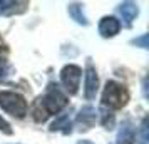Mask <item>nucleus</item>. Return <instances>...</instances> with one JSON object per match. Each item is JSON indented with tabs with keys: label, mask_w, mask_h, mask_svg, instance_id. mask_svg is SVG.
Returning a JSON list of instances; mask_svg holds the SVG:
<instances>
[{
	"label": "nucleus",
	"mask_w": 149,
	"mask_h": 144,
	"mask_svg": "<svg viewBox=\"0 0 149 144\" xmlns=\"http://www.w3.org/2000/svg\"><path fill=\"white\" fill-rule=\"evenodd\" d=\"M129 101V92L127 89L119 82H114V81H109L104 87V92H102V104L104 107H111V109H121L124 107Z\"/></svg>",
	"instance_id": "1"
},
{
	"label": "nucleus",
	"mask_w": 149,
	"mask_h": 144,
	"mask_svg": "<svg viewBox=\"0 0 149 144\" xmlns=\"http://www.w3.org/2000/svg\"><path fill=\"white\" fill-rule=\"evenodd\" d=\"M37 104L40 106V109L44 111L47 116H50V114L61 112V109L67 104V97H65V94L59 89L57 84H50L47 94L44 97H40V99H37Z\"/></svg>",
	"instance_id": "2"
},
{
	"label": "nucleus",
	"mask_w": 149,
	"mask_h": 144,
	"mask_svg": "<svg viewBox=\"0 0 149 144\" xmlns=\"http://www.w3.org/2000/svg\"><path fill=\"white\" fill-rule=\"evenodd\" d=\"M0 107L17 119H22L27 114L25 99L20 94H15V92H0Z\"/></svg>",
	"instance_id": "3"
},
{
	"label": "nucleus",
	"mask_w": 149,
	"mask_h": 144,
	"mask_svg": "<svg viewBox=\"0 0 149 144\" xmlns=\"http://www.w3.org/2000/svg\"><path fill=\"white\" fill-rule=\"evenodd\" d=\"M82 70L79 65H74V64H69L62 69L61 72V81L62 84L65 86L69 94H75L77 92V87H79V81H81Z\"/></svg>",
	"instance_id": "4"
},
{
	"label": "nucleus",
	"mask_w": 149,
	"mask_h": 144,
	"mask_svg": "<svg viewBox=\"0 0 149 144\" xmlns=\"http://www.w3.org/2000/svg\"><path fill=\"white\" fill-rule=\"evenodd\" d=\"M99 89V77H97V72L92 65H89L87 70H86V99H94L95 92Z\"/></svg>",
	"instance_id": "5"
},
{
	"label": "nucleus",
	"mask_w": 149,
	"mask_h": 144,
	"mask_svg": "<svg viewBox=\"0 0 149 144\" xmlns=\"http://www.w3.org/2000/svg\"><path fill=\"white\" fill-rule=\"evenodd\" d=\"M121 30V24L116 17H104L101 22H99V34L102 37H114L117 32Z\"/></svg>",
	"instance_id": "6"
},
{
	"label": "nucleus",
	"mask_w": 149,
	"mask_h": 144,
	"mask_svg": "<svg viewBox=\"0 0 149 144\" xmlns=\"http://www.w3.org/2000/svg\"><path fill=\"white\" fill-rule=\"evenodd\" d=\"M95 109L94 107H82L81 112L77 114V124L81 126V129H89V127H92L95 122Z\"/></svg>",
	"instance_id": "7"
},
{
	"label": "nucleus",
	"mask_w": 149,
	"mask_h": 144,
	"mask_svg": "<svg viewBox=\"0 0 149 144\" xmlns=\"http://www.w3.org/2000/svg\"><path fill=\"white\" fill-rule=\"evenodd\" d=\"M116 144H134V127L129 121H124L121 129L117 132V143Z\"/></svg>",
	"instance_id": "8"
},
{
	"label": "nucleus",
	"mask_w": 149,
	"mask_h": 144,
	"mask_svg": "<svg viewBox=\"0 0 149 144\" xmlns=\"http://www.w3.org/2000/svg\"><path fill=\"white\" fill-rule=\"evenodd\" d=\"M119 14H121L122 20L126 22V24H131V22L137 17L139 8H137V5L132 3V2H124V3L119 5Z\"/></svg>",
	"instance_id": "9"
},
{
	"label": "nucleus",
	"mask_w": 149,
	"mask_h": 144,
	"mask_svg": "<svg viewBox=\"0 0 149 144\" xmlns=\"http://www.w3.org/2000/svg\"><path fill=\"white\" fill-rule=\"evenodd\" d=\"M70 117L67 114H62V116L55 117V121L50 124V131H62L64 134H69L70 132Z\"/></svg>",
	"instance_id": "10"
},
{
	"label": "nucleus",
	"mask_w": 149,
	"mask_h": 144,
	"mask_svg": "<svg viewBox=\"0 0 149 144\" xmlns=\"http://www.w3.org/2000/svg\"><path fill=\"white\" fill-rule=\"evenodd\" d=\"M69 15H70L77 24L87 25V19H86V15L82 12V7L79 3H70V5H69Z\"/></svg>",
	"instance_id": "11"
},
{
	"label": "nucleus",
	"mask_w": 149,
	"mask_h": 144,
	"mask_svg": "<svg viewBox=\"0 0 149 144\" xmlns=\"http://www.w3.org/2000/svg\"><path fill=\"white\" fill-rule=\"evenodd\" d=\"M99 117H101V124L107 129H112L114 126V114L107 109V107H101L99 109Z\"/></svg>",
	"instance_id": "12"
},
{
	"label": "nucleus",
	"mask_w": 149,
	"mask_h": 144,
	"mask_svg": "<svg viewBox=\"0 0 149 144\" xmlns=\"http://www.w3.org/2000/svg\"><path fill=\"white\" fill-rule=\"evenodd\" d=\"M17 5H20V2H0V15L14 14Z\"/></svg>",
	"instance_id": "13"
},
{
	"label": "nucleus",
	"mask_w": 149,
	"mask_h": 144,
	"mask_svg": "<svg viewBox=\"0 0 149 144\" xmlns=\"http://www.w3.org/2000/svg\"><path fill=\"white\" fill-rule=\"evenodd\" d=\"M5 49V47H3ZM3 49L0 47V81L3 79V77L7 76V70H8V64H7V54L2 55V50Z\"/></svg>",
	"instance_id": "14"
},
{
	"label": "nucleus",
	"mask_w": 149,
	"mask_h": 144,
	"mask_svg": "<svg viewBox=\"0 0 149 144\" xmlns=\"http://www.w3.org/2000/svg\"><path fill=\"white\" fill-rule=\"evenodd\" d=\"M148 117L142 121V124H141V143L142 144H146L149 141V134H148Z\"/></svg>",
	"instance_id": "15"
},
{
	"label": "nucleus",
	"mask_w": 149,
	"mask_h": 144,
	"mask_svg": "<svg viewBox=\"0 0 149 144\" xmlns=\"http://www.w3.org/2000/svg\"><path fill=\"white\" fill-rule=\"evenodd\" d=\"M0 131H2V132H5V134H8V136L12 134V129H10L8 122H7V121H5L2 116H0Z\"/></svg>",
	"instance_id": "16"
},
{
	"label": "nucleus",
	"mask_w": 149,
	"mask_h": 144,
	"mask_svg": "<svg viewBox=\"0 0 149 144\" xmlns=\"http://www.w3.org/2000/svg\"><path fill=\"white\" fill-rule=\"evenodd\" d=\"M134 44L136 45H141V47H148V34H144L142 37H139V39H136L134 40Z\"/></svg>",
	"instance_id": "17"
},
{
	"label": "nucleus",
	"mask_w": 149,
	"mask_h": 144,
	"mask_svg": "<svg viewBox=\"0 0 149 144\" xmlns=\"http://www.w3.org/2000/svg\"><path fill=\"white\" fill-rule=\"evenodd\" d=\"M79 144H92V143L87 141V139H82V141H79Z\"/></svg>",
	"instance_id": "18"
}]
</instances>
